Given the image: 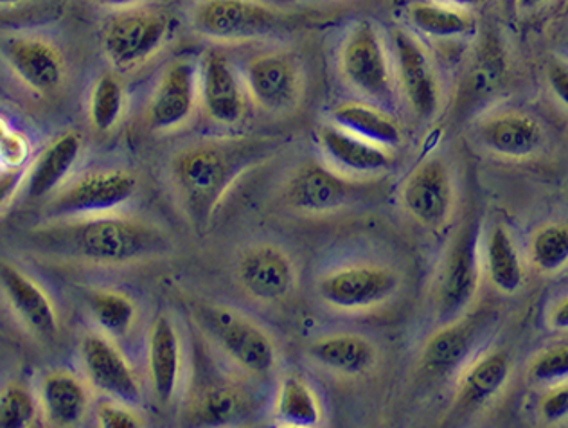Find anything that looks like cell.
<instances>
[{"label": "cell", "mask_w": 568, "mask_h": 428, "mask_svg": "<svg viewBox=\"0 0 568 428\" xmlns=\"http://www.w3.org/2000/svg\"><path fill=\"white\" fill-rule=\"evenodd\" d=\"M0 285L14 314L31 332L45 338L58 334L54 303L33 277L11 265H2Z\"/></svg>", "instance_id": "obj_21"}, {"label": "cell", "mask_w": 568, "mask_h": 428, "mask_svg": "<svg viewBox=\"0 0 568 428\" xmlns=\"http://www.w3.org/2000/svg\"><path fill=\"white\" fill-rule=\"evenodd\" d=\"M2 172H4V167L0 166V175H2Z\"/></svg>", "instance_id": "obj_49"}, {"label": "cell", "mask_w": 568, "mask_h": 428, "mask_svg": "<svg viewBox=\"0 0 568 428\" xmlns=\"http://www.w3.org/2000/svg\"><path fill=\"white\" fill-rule=\"evenodd\" d=\"M89 309L101 334L110 338L124 337L130 334L138 308L129 295L118 291H94L89 297Z\"/></svg>", "instance_id": "obj_32"}, {"label": "cell", "mask_w": 568, "mask_h": 428, "mask_svg": "<svg viewBox=\"0 0 568 428\" xmlns=\"http://www.w3.org/2000/svg\"><path fill=\"white\" fill-rule=\"evenodd\" d=\"M399 276L382 265H347L327 272L317 291L327 306L342 312H362L384 305L396 295Z\"/></svg>", "instance_id": "obj_10"}, {"label": "cell", "mask_w": 568, "mask_h": 428, "mask_svg": "<svg viewBox=\"0 0 568 428\" xmlns=\"http://www.w3.org/2000/svg\"><path fill=\"white\" fill-rule=\"evenodd\" d=\"M454 179L443 159L419 162L403 182V207L423 227H445L454 211Z\"/></svg>", "instance_id": "obj_14"}, {"label": "cell", "mask_w": 568, "mask_h": 428, "mask_svg": "<svg viewBox=\"0 0 568 428\" xmlns=\"http://www.w3.org/2000/svg\"><path fill=\"white\" fill-rule=\"evenodd\" d=\"M34 245L51 256L106 267L148 262L173 251L166 231L114 214L54 220L34 233Z\"/></svg>", "instance_id": "obj_1"}, {"label": "cell", "mask_w": 568, "mask_h": 428, "mask_svg": "<svg viewBox=\"0 0 568 428\" xmlns=\"http://www.w3.org/2000/svg\"><path fill=\"white\" fill-rule=\"evenodd\" d=\"M245 89L260 109L283 114L303 98V72L297 60L284 51L260 54L243 71Z\"/></svg>", "instance_id": "obj_12"}, {"label": "cell", "mask_w": 568, "mask_h": 428, "mask_svg": "<svg viewBox=\"0 0 568 428\" xmlns=\"http://www.w3.org/2000/svg\"><path fill=\"white\" fill-rule=\"evenodd\" d=\"M549 323L552 328L556 329H568V297L561 300L552 314H550Z\"/></svg>", "instance_id": "obj_43"}, {"label": "cell", "mask_w": 568, "mask_h": 428, "mask_svg": "<svg viewBox=\"0 0 568 428\" xmlns=\"http://www.w3.org/2000/svg\"><path fill=\"white\" fill-rule=\"evenodd\" d=\"M39 405L49 427H77L89 412L91 393L77 375L51 373L40 384Z\"/></svg>", "instance_id": "obj_24"}, {"label": "cell", "mask_w": 568, "mask_h": 428, "mask_svg": "<svg viewBox=\"0 0 568 428\" xmlns=\"http://www.w3.org/2000/svg\"><path fill=\"white\" fill-rule=\"evenodd\" d=\"M171 34L168 14L148 10L144 6L119 10L103 29V53L112 68L133 71L150 62Z\"/></svg>", "instance_id": "obj_6"}, {"label": "cell", "mask_w": 568, "mask_h": 428, "mask_svg": "<svg viewBox=\"0 0 568 428\" xmlns=\"http://www.w3.org/2000/svg\"><path fill=\"white\" fill-rule=\"evenodd\" d=\"M480 143L489 152L506 159H527L540 150L544 132L540 124L524 114H498L478 126Z\"/></svg>", "instance_id": "obj_27"}, {"label": "cell", "mask_w": 568, "mask_h": 428, "mask_svg": "<svg viewBox=\"0 0 568 428\" xmlns=\"http://www.w3.org/2000/svg\"><path fill=\"white\" fill-rule=\"evenodd\" d=\"M31 159L33 143L24 132L10 129V132L0 139V166L4 170H28Z\"/></svg>", "instance_id": "obj_38"}, {"label": "cell", "mask_w": 568, "mask_h": 428, "mask_svg": "<svg viewBox=\"0 0 568 428\" xmlns=\"http://www.w3.org/2000/svg\"><path fill=\"white\" fill-rule=\"evenodd\" d=\"M393 51L403 98L416 118L434 120L440 106V83L425 45L407 29H394Z\"/></svg>", "instance_id": "obj_11"}, {"label": "cell", "mask_w": 568, "mask_h": 428, "mask_svg": "<svg viewBox=\"0 0 568 428\" xmlns=\"http://www.w3.org/2000/svg\"><path fill=\"white\" fill-rule=\"evenodd\" d=\"M196 328L251 375H271L277 366V351L265 329L231 306L199 303L193 306Z\"/></svg>", "instance_id": "obj_3"}, {"label": "cell", "mask_w": 568, "mask_h": 428, "mask_svg": "<svg viewBox=\"0 0 568 428\" xmlns=\"http://www.w3.org/2000/svg\"><path fill=\"white\" fill-rule=\"evenodd\" d=\"M81 155V137L67 132L43 147L39 157L31 161L24 176L26 195L33 201L51 198L69 182L72 170Z\"/></svg>", "instance_id": "obj_23"}, {"label": "cell", "mask_w": 568, "mask_h": 428, "mask_svg": "<svg viewBox=\"0 0 568 428\" xmlns=\"http://www.w3.org/2000/svg\"><path fill=\"white\" fill-rule=\"evenodd\" d=\"M0 53L14 77L39 94L58 91L65 80L62 53L45 40L10 37L0 43Z\"/></svg>", "instance_id": "obj_19"}, {"label": "cell", "mask_w": 568, "mask_h": 428, "mask_svg": "<svg viewBox=\"0 0 568 428\" xmlns=\"http://www.w3.org/2000/svg\"><path fill=\"white\" fill-rule=\"evenodd\" d=\"M323 410L312 387L301 376H286L275 400V421L283 427H317Z\"/></svg>", "instance_id": "obj_30"}, {"label": "cell", "mask_w": 568, "mask_h": 428, "mask_svg": "<svg viewBox=\"0 0 568 428\" xmlns=\"http://www.w3.org/2000/svg\"><path fill=\"white\" fill-rule=\"evenodd\" d=\"M540 415L547 424H558L568 416V380L549 390L540 401Z\"/></svg>", "instance_id": "obj_40"}, {"label": "cell", "mask_w": 568, "mask_h": 428, "mask_svg": "<svg viewBox=\"0 0 568 428\" xmlns=\"http://www.w3.org/2000/svg\"><path fill=\"white\" fill-rule=\"evenodd\" d=\"M237 282L248 297L271 305L292 295L297 272L286 251L263 243L243 253L237 263Z\"/></svg>", "instance_id": "obj_16"}, {"label": "cell", "mask_w": 568, "mask_h": 428, "mask_svg": "<svg viewBox=\"0 0 568 428\" xmlns=\"http://www.w3.org/2000/svg\"><path fill=\"white\" fill-rule=\"evenodd\" d=\"M333 123L351 134L387 150L402 143L399 124L390 115L385 114L384 110L369 103H358V101L342 103L333 110Z\"/></svg>", "instance_id": "obj_29"}, {"label": "cell", "mask_w": 568, "mask_h": 428, "mask_svg": "<svg viewBox=\"0 0 568 428\" xmlns=\"http://www.w3.org/2000/svg\"><path fill=\"white\" fill-rule=\"evenodd\" d=\"M549 85L565 106H568V65L552 63L549 68Z\"/></svg>", "instance_id": "obj_42"}, {"label": "cell", "mask_w": 568, "mask_h": 428, "mask_svg": "<svg viewBox=\"0 0 568 428\" xmlns=\"http://www.w3.org/2000/svg\"><path fill=\"white\" fill-rule=\"evenodd\" d=\"M263 141H209L193 144L171 161V182L176 196L196 227H205L223 196L240 176L271 157Z\"/></svg>", "instance_id": "obj_2"}, {"label": "cell", "mask_w": 568, "mask_h": 428, "mask_svg": "<svg viewBox=\"0 0 568 428\" xmlns=\"http://www.w3.org/2000/svg\"><path fill=\"white\" fill-rule=\"evenodd\" d=\"M530 262L545 274H555L568 265V225H545L530 240Z\"/></svg>", "instance_id": "obj_34"}, {"label": "cell", "mask_w": 568, "mask_h": 428, "mask_svg": "<svg viewBox=\"0 0 568 428\" xmlns=\"http://www.w3.org/2000/svg\"><path fill=\"white\" fill-rule=\"evenodd\" d=\"M493 323L495 317L491 312L480 309L443 324L423 348V371L434 378H446L463 371L491 334Z\"/></svg>", "instance_id": "obj_9"}, {"label": "cell", "mask_w": 568, "mask_h": 428, "mask_svg": "<svg viewBox=\"0 0 568 428\" xmlns=\"http://www.w3.org/2000/svg\"><path fill=\"white\" fill-rule=\"evenodd\" d=\"M94 4L103 6V8H110V10H129V8H139L144 6L150 0H92Z\"/></svg>", "instance_id": "obj_44"}, {"label": "cell", "mask_w": 568, "mask_h": 428, "mask_svg": "<svg viewBox=\"0 0 568 428\" xmlns=\"http://www.w3.org/2000/svg\"><path fill=\"white\" fill-rule=\"evenodd\" d=\"M26 170H4L0 175V211L13 201L14 193L24 184Z\"/></svg>", "instance_id": "obj_41"}, {"label": "cell", "mask_w": 568, "mask_h": 428, "mask_svg": "<svg viewBox=\"0 0 568 428\" xmlns=\"http://www.w3.org/2000/svg\"><path fill=\"white\" fill-rule=\"evenodd\" d=\"M545 0H517L520 10H535L538 6L544 4Z\"/></svg>", "instance_id": "obj_45"}, {"label": "cell", "mask_w": 568, "mask_h": 428, "mask_svg": "<svg viewBox=\"0 0 568 428\" xmlns=\"http://www.w3.org/2000/svg\"><path fill=\"white\" fill-rule=\"evenodd\" d=\"M126 94L114 74H103L92 86L89 100V121L95 132H110L123 118Z\"/></svg>", "instance_id": "obj_33"}, {"label": "cell", "mask_w": 568, "mask_h": 428, "mask_svg": "<svg viewBox=\"0 0 568 428\" xmlns=\"http://www.w3.org/2000/svg\"><path fill=\"white\" fill-rule=\"evenodd\" d=\"M511 358L504 351L484 353L469 361L457 381L452 416L466 418L495 400L511 378Z\"/></svg>", "instance_id": "obj_20"}, {"label": "cell", "mask_w": 568, "mask_h": 428, "mask_svg": "<svg viewBox=\"0 0 568 428\" xmlns=\"http://www.w3.org/2000/svg\"><path fill=\"white\" fill-rule=\"evenodd\" d=\"M529 375L540 384L568 380V346H558L540 353L530 361Z\"/></svg>", "instance_id": "obj_36"}, {"label": "cell", "mask_w": 568, "mask_h": 428, "mask_svg": "<svg viewBox=\"0 0 568 428\" xmlns=\"http://www.w3.org/2000/svg\"><path fill=\"white\" fill-rule=\"evenodd\" d=\"M95 421L101 428H141L144 425L132 405L112 398H104L98 404Z\"/></svg>", "instance_id": "obj_39"}, {"label": "cell", "mask_w": 568, "mask_h": 428, "mask_svg": "<svg viewBox=\"0 0 568 428\" xmlns=\"http://www.w3.org/2000/svg\"><path fill=\"white\" fill-rule=\"evenodd\" d=\"M200 63L190 58L171 62L156 83L148 105V124L155 132H171L187 123L199 101Z\"/></svg>", "instance_id": "obj_15"}, {"label": "cell", "mask_w": 568, "mask_h": 428, "mask_svg": "<svg viewBox=\"0 0 568 428\" xmlns=\"http://www.w3.org/2000/svg\"><path fill=\"white\" fill-rule=\"evenodd\" d=\"M486 271L489 282L506 295L517 294L524 285L520 256L506 228H491L486 242Z\"/></svg>", "instance_id": "obj_31"}, {"label": "cell", "mask_w": 568, "mask_h": 428, "mask_svg": "<svg viewBox=\"0 0 568 428\" xmlns=\"http://www.w3.org/2000/svg\"><path fill=\"white\" fill-rule=\"evenodd\" d=\"M338 62L342 78L353 91L378 103L393 101L394 78L387 49L371 22H358L347 31Z\"/></svg>", "instance_id": "obj_8"}, {"label": "cell", "mask_w": 568, "mask_h": 428, "mask_svg": "<svg viewBox=\"0 0 568 428\" xmlns=\"http://www.w3.org/2000/svg\"><path fill=\"white\" fill-rule=\"evenodd\" d=\"M480 224L475 216L466 220L446 251L436 286V319L439 326L468 314L480 285L478 256Z\"/></svg>", "instance_id": "obj_5"}, {"label": "cell", "mask_w": 568, "mask_h": 428, "mask_svg": "<svg viewBox=\"0 0 568 428\" xmlns=\"http://www.w3.org/2000/svg\"><path fill=\"white\" fill-rule=\"evenodd\" d=\"M80 360L87 381L104 398L138 407L142 401L141 384L130 361L104 334H87L80 343Z\"/></svg>", "instance_id": "obj_13"}, {"label": "cell", "mask_w": 568, "mask_h": 428, "mask_svg": "<svg viewBox=\"0 0 568 428\" xmlns=\"http://www.w3.org/2000/svg\"><path fill=\"white\" fill-rule=\"evenodd\" d=\"M148 375L156 400L170 404L181 386L182 346L175 323L168 315H159L150 329Z\"/></svg>", "instance_id": "obj_22"}, {"label": "cell", "mask_w": 568, "mask_h": 428, "mask_svg": "<svg viewBox=\"0 0 568 428\" xmlns=\"http://www.w3.org/2000/svg\"><path fill=\"white\" fill-rule=\"evenodd\" d=\"M308 357L326 371L341 376H362L376 366L378 351L361 334L324 335L306 348Z\"/></svg>", "instance_id": "obj_25"}, {"label": "cell", "mask_w": 568, "mask_h": 428, "mask_svg": "<svg viewBox=\"0 0 568 428\" xmlns=\"http://www.w3.org/2000/svg\"><path fill=\"white\" fill-rule=\"evenodd\" d=\"M355 182L321 162H306L290 175L284 201L304 214H329L347 204L356 193Z\"/></svg>", "instance_id": "obj_17"}, {"label": "cell", "mask_w": 568, "mask_h": 428, "mask_svg": "<svg viewBox=\"0 0 568 428\" xmlns=\"http://www.w3.org/2000/svg\"><path fill=\"white\" fill-rule=\"evenodd\" d=\"M284 20L283 11L263 0H200L191 14L196 34L222 43L266 39Z\"/></svg>", "instance_id": "obj_4"}, {"label": "cell", "mask_w": 568, "mask_h": 428, "mask_svg": "<svg viewBox=\"0 0 568 428\" xmlns=\"http://www.w3.org/2000/svg\"><path fill=\"white\" fill-rule=\"evenodd\" d=\"M39 401L22 384H11L0 393V428H26L33 425Z\"/></svg>", "instance_id": "obj_35"}, {"label": "cell", "mask_w": 568, "mask_h": 428, "mask_svg": "<svg viewBox=\"0 0 568 428\" xmlns=\"http://www.w3.org/2000/svg\"><path fill=\"white\" fill-rule=\"evenodd\" d=\"M33 0H0V8H10V6L28 4Z\"/></svg>", "instance_id": "obj_47"}, {"label": "cell", "mask_w": 568, "mask_h": 428, "mask_svg": "<svg viewBox=\"0 0 568 428\" xmlns=\"http://www.w3.org/2000/svg\"><path fill=\"white\" fill-rule=\"evenodd\" d=\"M408 22L417 33L434 40L465 39L475 33L477 22L468 8L437 0H417L408 6Z\"/></svg>", "instance_id": "obj_28"}, {"label": "cell", "mask_w": 568, "mask_h": 428, "mask_svg": "<svg viewBox=\"0 0 568 428\" xmlns=\"http://www.w3.org/2000/svg\"><path fill=\"white\" fill-rule=\"evenodd\" d=\"M318 144L327 161H332L335 166L346 172L371 175L385 172L393 164L387 147L376 146L336 126L335 123L324 124L323 129L318 130Z\"/></svg>", "instance_id": "obj_26"}, {"label": "cell", "mask_w": 568, "mask_h": 428, "mask_svg": "<svg viewBox=\"0 0 568 428\" xmlns=\"http://www.w3.org/2000/svg\"><path fill=\"white\" fill-rule=\"evenodd\" d=\"M437 2H446V4L460 6V8H471V6H477L480 0H437Z\"/></svg>", "instance_id": "obj_46"}, {"label": "cell", "mask_w": 568, "mask_h": 428, "mask_svg": "<svg viewBox=\"0 0 568 428\" xmlns=\"http://www.w3.org/2000/svg\"><path fill=\"white\" fill-rule=\"evenodd\" d=\"M138 193V179L123 170H100L67 182L51 196L48 216L54 220L89 218L114 214Z\"/></svg>", "instance_id": "obj_7"}, {"label": "cell", "mask_w": 568, "mask_h": 428, "mask_svg": "<svg viewBox=\"0 0 568 428\" xmlns=\"http://www.w3.org/2000/svg\"><path fill=\"white\" fill-rule=\"evenodd\" d=\"M199 98L213 123L234 126L245 115V91L233 63L209 49L200 62Z\"/></svg>", "instance_id": "obj_18"}, {"label": "cell", "mask_w": 568, "mask_h": 428, "mask_svg": "<svg viewBox=\"0 0 568 428\" xmlns=\"http://www.w3.org/2000/svg\"><path fill=\"white\" fill-rule=\"evenodd\" d=\"M10 123L6 121V118H2V115H0V139L4 137V135L8 134V132H10Z\"/></svg>", "instance_id": "obj_48"}, {"label": "cell", "mask_w": 568, "mask_h": 428, "mask_svg": "<svg viewBox=\"0 0 568 428\" xmlns=\"http://www.w3.org/2000/svg\"><path fill=\"white\" fill-rule=\"evenodd\" d=\"M236 390L229 387H209L205 389L202 401H200V416L214 424V421H229L236 416L237 396Z\"/></svg>", "instance_id": "obj_37"}]
</instances>
